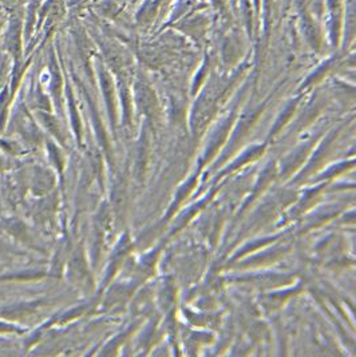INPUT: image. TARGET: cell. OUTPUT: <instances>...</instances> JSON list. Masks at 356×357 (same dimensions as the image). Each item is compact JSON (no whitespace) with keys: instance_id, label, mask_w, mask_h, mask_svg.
<instances>
[]
</instances>
